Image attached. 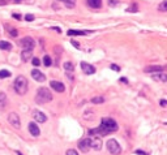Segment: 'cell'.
<instances>
[{
	"label": "cell",
	"mask_w": 167,
	"mask_h": 155,
	"mask_svg": "<svg viewBox=\"0 0 167 155\" xmlns=\"http://www.w3.org/2000/svg\"><path fill=\"white\" fill-rule=\"evenodd\" d=\"M10 73L8 70H5V69H3V70H0V78H7V77H9Z\"/></svg>",
	"instance_id": "26"
},
{
	"label": "cell",
	"mask_w": 167,
	"mask_h": 155,
	"mask_svg": "<svg viewBox=\"0 0 167 155\" xmlns=\"http://www.w3.org/2000/svg\"><path fill=\"white\" fill-rule=\"evenodd\" d=\"M43 63H45V65H46V67H51V64H52L51 57H50L48 55H46V56L43 57Z\"/></svg>",
	"instance_id": "25"
},
{
	"label": "cell",
	"mask_w": 167,
	"mask_h": 155,
	"mask_svg": "<svg viewBox=\"0 0 167 155\" xmlns=\"http://www.w3.org/2000/svg\"><path fill=\"white\" fill-rule=\"evenodd\" d=\"M72 44L74 46V47H77V48H80V46H79V43H77V42H72Z\"/></svg>",
	"instance_id": "36"
},
{
	"label": "cell",
	"mask_w": 167,
	"mask_h": 155,
	"mask_svg": "<svg viewBox=\"0 0 167 155\" xmlns=\"http://www.w3.org/2000/svg\"><path fill=\"white\" fill-rule=\"evenodd\" d=\"M35 100H37L38 104H45V103L51 102L52 100L51 91L47 88H39L37 91V95H35Z\"/></svg>",
	"instance_id": "3"
},
{
	"label": "cell",
	"mask_w": 167,
	"mask_h": 155,
	"mask_svg": "<svg viewBox=\"0 0 167 155\" xmlns=\"http://www.w3.org/2000/svg\"><path fill=\"white\" fill-rule=\"evenodd\" d=\"M81 69H82V72L85 74H88V76H90V74H94L95 73V68L91 65V64H89V63H85V61H82L81 63Z\"/></svg>",
	"instance_id": "9"
},
{
	"label": "cell",
	"mask_w": 167,
	"mask_h": 155,
	"mask_svg": "<svg viewBox=\"0 0 167 155\" xmlns=\"http://www.w3.org/2000/svg\"><path fill=\"white\" fill-rule=\"evenodd\" d=\"M13 17H15L16 20H21V16H20V14H13Z\"/></svg>",
	"instance_id": "35"
},
{
	"label": "cell",
	"mask_w": 167,
	"mask_h": 155,
	"mask_svg": "<svg viewBox=\"0 0 167 155\" xmlns=\"http://www.w3.org/2000/svg\"><path fill=\"white\" fill-rule=\"evenodd\" d=\"M89 146H90V149H94L99 151L102 149V141L101 138H98V137H94V138H89Z\"/></svg>",
	"instance_id": "7"
},
{
	"label": "cell",
	"mask_w": 167,
	"mask_h": 155,
	"mask_svg": "<svg viewBox=\"0 0 167 155\" xmlns=\"http://www.w3.org/2000/svg\"><path fill=\"white\" fill-rule=\"evenodd\" d=\"M162 70H163L162 65H151L145 68V72H148V73H155V72H162Z\"/></svg>",
	"instance_id": "17"
},
{
	"label": "cell",
	"mask_w": 167,
	"mask_h": 155,
	"mask_svg": "<svg viewBox=\"0 0 167 155\" xmlns=\"http://www.w3.org/2000/svg\"><path fill=\"white\" fill-rule=\"evenodd\" d=\"M33 50H24L22 52H21V59L22 61H29L31 59V55H33Z\"/></svg>",
	"instance_id": "16"
},
{
	"label": "cell",
	"mask_w": 167,
	"mask_h": 155,
	"mask_svg": "<svg viewBox=\"0 0 167 155\" xmlns=\"http://www.w3.org/2000/svg\"><path fill=\"white\" fill-rule=\"evenodd\" d=\"M8 121H9V124L12 125L13 128H16V129H20L21 128V120H20V116L17 115L16 112H10L8 115Z\"/></svg>",
	"instance_id": "5"
},
{
	"label": "cell",
	"mask_w": 167,
	"mask_h": 155,
	"mask_svg": "<svg viewBox=\"0 0 167 155\" xmlns=\"http://www.w3.org/2000/svg\"><path fill=\"white\" fill-rule=\"evenodd\" d=\"M64 69L65 70H68V72H73L74 70V65L72 63H71V61H67V63H64Z\"/></svg>",
	"instance_id": "22"
},
{
	"label": "cell",
	"mask_w": 167,
	"mask_h": 155,
	"mask_svg": "<svg viewBox=\"0 0 167 155\" xmlns=\"http://www.w3.org/2000/svg\"><path fill=\"white\" fill-rule=\"evenodd\" d=\"M79 149L82 153H88L89 149H90V146H89V138H84L81 141H79Z\"/></svg>",
	"instance_id": "12"
},
{
	"label": "cell",
	"mask_w": 167,
	"mask_h": 155,
	"mask_svg": "<svg viewBox=\"0 0 167 155\" xmlns=\"http://www.w3.org/2000/svg\"><path fill=\"white\" fill-rule=\"evenodd\" d=\"M67 155H79V154H77V151H76V150L69 149L68 151H67Z\"/></svg>",
	"instance_id": "28"
},
{
	"label": "cell",
	"mask_w": 167,
	"mask_h": 155,
	"mask_svg": "<svg viewBox=\"0 0 167 155\" xmlns=\"http://www.w3.org/2000/svg\"><path fill=\"white\" fill-rule=\"evenodd\" d=\"M60 1L64 3L67 8H73L76 5V0H60Z\"/></svg>",
	"instance_id": "20"
},
{
	"label": "cell",
	"mask_w": 167,
	"mask_h": 155,
	"mask_svg": "<svg viewBox=\"0 0 167 155\" xmlns=\"http://www.w3.org/2000/svg\"><path fill=\"white\" fill-rule=\"evenodd\" d=\"M7 102H8V99H7L5 93L0 91V111H4V110H5V107H7Z\"/></svg>",
	"instance_id": "15"
},
{
	"label": "cell",
	"mask_w": 167,
	"mask_h": 155,
	"mask_svg": "<svg viewBox=\"0 0 167 155\" xmlns=\"http://www.w3.org/2000/svg\"><path fill=\"white\" fill-rule=\"evenodd\" d=\"M136 154H140V155H148L146 153H144V151H141V150H137V151H136Z\"/></svg>",
	"instance_id": "34"
},
{
	"label": "cell",
	"mask_w": 167,
	"mask_h": 155,
	"mask_svg": "<svg viewBox=\"0 0 167 155\" xmlns=\"http://www.w3.org/2000/svg\"><path fill=\"white\" fill-rule=\"evenodd\" d=\"M158 10H161V12H166L167 10V1L166 0H163L161 4L158 5Z\"/></svg>",
	"instance_id": "23"
},
{
	"label": "cell",
	"mask_w": 167,
	"mask_h": 155,
	"mask_svg": "<svg viewBox=\"0 0 167 155\" xmlns=\"http://www.w3.org/2000/svg\"><path fill=\"white\" fill-rule=\"evenodd\" d=\"M116 131H118V122L111 117H103L101 125L95 129H91L89 132V134H91L94 137H102V136H107L110 133L116 132Z\"/></svg>",
	"instance_id": "1"
},
{
	"label": "cell",
	"mask_w": 167,
	"mask_h": 155,
	"mask_svg": "<svg viewBox=\"0 0 167 155\" xmlns=\"http://www.w3.org/2000/svg\"><path fill=\"white\" fill-rule=\"evenodd\" d=\"M153 78H154V80L163 81V82L167 81V76L165 73H162V72H155V73H153Z\"/></svg>",
	"instance_id": "19"
},
{
	"label": "cell",
	"mask_w": 167,
	"mask_h": 155,
	"mask_svg": "<svg viewBox=\"0 0 167 155\" xmlns=\"http://www.w3.org/2000/svg\"><path fill=\"white\" fill-rule=\"evenodd\" d=\"M25 20H26V21H33L34 20V16H33V14H26Z\"/></svg>",
	"instance_id": "31"
},
{
	"label": "cell",
	"mask_w": 167,
	"mask_h": 155,
	"mask_svg": "<svg viewBox=\"0 0 167 155\" xmlns=\"http://www.w3.org/2000/svg\"><path fill=\"white\" fill-rule=\"evenodd\" d=\"M50 86H51V88L54 89L55 91H58V93H64V90H65V86H64L62 82H59V81H51L50 82Z\"/></svg>",
	"instance_id": "11"
},
{
	"label": "cell",
	"mask_w": 167,
	"mask_h": 155,
	"mask_svg": "<svg viewBox=\"0 0 167 155\" xmlns=\"http://www.w3.org/2000/svg\"><path fill=\"white\" fill-rule=\"evenodd\" d=\"M108 4L111 7H114V5H118L119 1H118V0H108Z\"/></svg>",
	"instance_id": "30"
},
{
	"label": "cell",
	"mask_w": 167,
	"mask_h": 155,
	"mask_svg": "<svg viewBox=\"0 0 167 155\" xmlns=\"http://www.w3.org/2000/svg\"><path fill=\"white\" fill-rule=\"evenodd\" d=\"M111 69H112V70H116V72H119V70H120V68H119V67H116L115 64H112V65H111Z\"/></svg>",
	"instance_id": "32"
},
{
	"label": "cell",
	"mask_w": 167,
	"mask_h": 155,
	"mask_svg": "<svg viewBox=\"0 0 167 155\" xmlns=\"http://www.w3.org/2000/svg\"><path fill=\"white\" fill-rule=\"evenodd\" d=\"M31 116H33L34 120L38 121V122H46V121H47V116H46L43 112L38 111V110H34L33 112H31Z\"/></svg>",
	"instance_id": "8"
},
{
	"label": "cell",
	"mask_w": 167,
	"mask_h": 155,
	"mask_svg": "<svg viewBox=\"0 0 167 155\" xmlns=\"http://www.w3.org/2000/svg\"><path fill=\"white\" fill-rule=\"evenodd\" d=\"M106 146H107V150L112 155H119L120 153H122V147H120L119 142L116 141V139H108Z\"/></svg>",
	"instance_id": "4"
},
{
	"label": "cell",
	"mask_w": 167,
	"mask_h": 155,
	"mask_svg": "<svg viewBox=\"0 0 167 155\" xmlns=\"http://www.w3.org/2000/svg\"><path fill=\"white\" fill-rule=\"evenodd\" d=\"M29 132H30V134L34 136V137H38L41 134L39 128H38V125L35 124V122H30L29 124Z\"/></svg>",
	"instance_id": "13"
},
{
	"label": "cell",
	"mask_w": 167,
	"mask_h": 155,
	"mask_svg": "<svg viewBox=\"0 0 167 155\" xmlns=\"http://www.w3.org/2000/svg\"><path fill=\"white\" fill-rule=\"evenodd\" d=\"M91 102H93V103H95V104L103 103V102H105V98H103V96H94V98L91 99Z\"/></svg>",
	"instance_id": "24"
},
{
	"label": "cell",
	"mask_w": 167,
	"mask_h": 155,
	"mask_svg": "<svg viewBox=\"0 0 167 155\" xmlns=\"http://www.w3.org/2000/svg\"><path fill=\"white\" fill-rule=\"evenodd\" d=\"M90 33V30H68V35L74 37V35H86Z\"/></svg>",
	"instance_id": "18"
},
{
	"label": "cell",
	"mask_w": 167,
	"mask_h": 155,
	"mask_svg": "<svg viewBox=\"0 0 167 155\" xmlns=\"http://www.w3.org/2000/svg\"><path fill=\"white\" fill-rule=\"evenodd\" d=\"M86 3L93 9H99L102 7V0H86Z\"/></svg>",
	"instance_id": "14"
},
{
	"label": "cell",
	"mask_w": 167,
	"mask_h": 155,
	"mask_svg": "<svg viewBox=\"0 0 167 155\" xmlns=\"http://www.w3.org/2000/svg\"><path fill=\"white\" fill-rule=\"evenodd\" d=\"M20 46L22 47L24 50H33L34 46H35V42L31 37H25L20 41Z\"/></svg>",
	"instance_id": "6"
},
{
	"label": "cell",
	"mask_w": 167,
	"mask_h": 155,
	"mask_svg": "<svg viewBox=\"0 0 167 155\" xmlns=\"http://www.w3.org/2000/svg\"><path fill=\"white\" fill-rule=\"evenodd\" d=\"M31 77H33L35 81H38V82H45L46 81V76L42 73L41 70H38V69H33V70H31Z\"/></svg>",
	"instance_id": "10"
},
{
	"label": "cell",
	"mask_w": 167,
	"mask_h": 155,
	"mask_svg": "<svg viewBox=\"0 0 167 155\" xmlns=\"http://www.w3.org/2000/svg\"><path fill=\"white\" fill-rule=\"evenodd\" d=\"M31 61H33V65H35V67H38L41 64V61H39V59H38V57H33V59H31Z\"/></svg>",
	"instance_id": "27"
},
{
	"label": "cell",
	"mask_w": 167,
	"mask_h": 155,
	"mask_svg": "<svg viewBox=\"0 0 167 155\" xmlns=\"http://www.w3.org/2000/svg\"><path fill=\"white\" fill-rule=\"evenodd\" d=\"M27 80L24 77V76H19V77L13 82V88H15V91L19 95H25L27 93Z\"/></svg>",
	"instance_id": "2"
},
{
	"label": "cell",
	"mask_w": 167,
	"mask_h": 155,
	"mask_svg": "<svg viewBox=\"0 0 167 155\" xmlns=\"http://www.w3.org/2000/svg\"><path fill=\"white\" fill-rule=\"evenodd\" d=\"M9 35H12V37H17V30H16V29H10V30H9Z\"/></svg>",
	"instance_id": "29"
},
{
	"label": "cell",
	"mask_w": 167,
	"mask_h": 155,
	"mask_svg": "<svg viewBox=\"0 0 167 155\" xmlns=\"http://www.w3.org/2000/svg\"><path fill=\"white\" fill-rule=\"evenodd\" d=\"M166 104H167V102H166L165 99H162V100H161V106H162V107H166Z\"/></svg>",
	"instance_id": "33"
},
{
	"label": "cell",
	"mask_w": 167,
	"mask_h": 155,
	"mask_svg": "<svg viewBox=\"0 0 167 155\" xmlns=\"http://www.w3.org/2000/svg\"><path fill=\"white\" fill-rule=\"evenodd\" d=\"M12 46L10 43H8L7 41H0V50H10Z\"/></svg>",
	"instance_id": "21"
}]
</instances>
